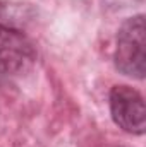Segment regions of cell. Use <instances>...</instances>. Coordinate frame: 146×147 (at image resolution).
<instances>
[{
  "label": "cell",
  "instance_id": "obj_1",
  "mask_svg": "<svg viewBox=\"0 0 146 147\" xmlns=\"http://www.w3.org/2000/svg\"><path fill=\"white\" fill-rule=\"evenodd\" d=\"M146 26L145 16L129 17L117 33L115 67L127 77L143 79L146 74Z\"/></svg>",
  "mask_w": 146,
  "mask_h": 147
},
{
  "label": "cell",
  "instance_id": "obj_3",
  "mask_svg": "<svg viewBox=\"0 0 146 147\" xmlns=\"http://www.w3.org/2000/svg\"><path fill=\"white\" fill-rule=\"evenodd\" d=\"M35 60L33 45L21 31L0 24V67L17 72Z\"/></svg>",
  "mask_w": 146,
  "mask_h": 147
},
{
  "label": "cell",
  "instance_id": "obj_2",
  "mask_svg": "<svg viewBox=\"0 0 146 147\" xmlns=\"http://www.w3.org/2000/svg\"><path fill=\"white\" fill-rule=\"evenodd\" d=\"M110 113L124 132L143 135L146 130V108L143 96L129 86H115L110 91Z\"/></svg>",
  "mask_w": 146,
  "mask_h": 147
}]
</instances>
